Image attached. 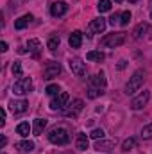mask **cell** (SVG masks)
I'll return each instance as SVG.
<instances>
[{
    "label": "cell",
    "mask_w": 152,
    "mask_h": 154,
    "mask_svg": "<svg viewBox=\"0 0 152 154\" xmlns=\"http://www.w3.org/2000/svg\"><path fill=\"white\" fill-rule=\"evenodd\" d=\"M47 138H48V142L54 143V145H66V143L70 142V133H68L66 127L56 125V127H52V129L48 131Z\"/></svg>",
    "instance_id": "1"
},
{
    "label": "cell",
    "mask_w": 152,
    "mask_h": 154,
    "mask_svg": "<svg viewBox=\"0 0 152 154\" xmlns=\"http://www.w3.org/2000/svg\"><path fill=\"white\" fill-rule=\"evenodd\" d=\"M143 82H145V70L138 68L132 75L129 77V82L125 84V93H127V95H134V93L143 86Z\"/></svg>",
    "instance_id": "2"
},
{
    "label": "cell",
    "mask_w": 152,
    "mask_h": 154,
    "mask_svg": "<svg viewBox=\"0 0 152 154\" xmlns=\"http://www.w3.org/2000/svg\"><path fill=\"white\" fill-rule=\"evenodd\" d=\"M123 41H125V32H111L100 39V45L106 48H116V47L123 45Z\"/></svg>",
    "instance_id": "3"
},
{
    "label": "cell",
    "mask_w": 152,
    "mask_h": 154,
    "mask_svg": "<svg viewBox=\"0 0 152 154\" xmlns=\"http://www.w3.org/2000/svg\"><path fill=\"white\" fill-rule=\"evenodd\" d=\"M32 88H34V82H32L31 77H22V79H18V81L13 84L14 95H27V93L32 91Z\"/></svg>",
    "instance_id": "4"
},
{
    "label": "cell",
    "mask_w": 152,
    "mask_h": 154,
    "mask_svg": "<svg viewBox=\"0 0 152 154\" xmlns=\"http://www.w3.org/2000/svg\"><path fill=\"white\" fill-rule=\"evenodd\" d=\"M68 104H70V95L66 91H61L59 95H56L50 100V109L52 111H65Z\"/></svg>",
    "instance_id": "5"
},
{
    "label": "cell",
    "mask_w": 152,
    "mask_h": 154,
    "mask_svg": "<svg viewBox=\"0 0 152 154\" xmlns=\"http://www.w3.org/2000/svg\"><path fill=\"white\" fill-rule=\"evenodd\" d=\"M106 25H108V22H106L102 16H99V18L91 20V22H90V27H88V32H86V36H88V38H91L95 32H97V34L104 32V31H106Z\"/></svg>",
    "instance_id": "6"
},
{
    "label": "cell",
    "mask_w": 152,
    "mask_h": 154,
    "mask_svg": "<svg viewBox=\"0 0 152 154\" xmlns=\"http://www.w3.org/2000/svg\"><path fill=\"white\" fill-rule=\"evenodd\" d=\"M149 99H150V91H149V90H143L140 95H136V97L131 100V109H134V111H140V109H143V108L147 106Z\"/></svg>",
    "instance_id": "7"
},
{
    "label": "cell",
    "mask_w": 152,
    "mask_h": 154,
    "mask_svg": "<svg viewBox=\"0 0 152 154\" xmlns=\"http://www.w3.org/2000/svg\"><path fill=\"white\" fill-rule=\"evenodd\" d=\"M59 74H61V65L57 61H48L43 68V79L45 81H50V79L57 77Z\"/></svg>",
    "instance_id": "8"
},
{
    "label": "cell",
    "mask_w": 152,
    "mask_h": 154,
    "mask_svg": "<svg viewBox=\"0 0 152 154\" xmlns=\"http://www.w3.org/2000/svg\"><path fill=\"white\" fill-rule=\"evenodd\" d=\"M9 109H11V113L13 115H22V113H25L27 109H29V102L25 100V99H13L11 102H9Z\"/></svg>",
    "instance_id": "9"
},
{
    "label": "cell",
    "mask_w": 152,
    "mask_h": 154,
    "mask_svg": "<svg viewBox=\"0 0 152 154\" xmlns=\"http://www.w3.org/2000/svg\"><path fill=\"white\" fill-rule=\"evenodd\" d=\"M68 65H70V70H72L77 77H84L86 75V63H84L82 59H79V57H72V59L68 61Z\"/></svg>",
    "instance_id": "10"
},
{
    "label": "cell",
    "mask_w": 152,
    "mask_h": 154,
    "mask_svg": "<svg viewBox=\"0 0 152 154\" xmlns=\"http://www.w3.org/2000/svg\"><path fill=\"white\" fill-rule=\"evenodd\" d=\"M82 108H84V102L81 100V99H74L68 106H66V109H65V115L66 116H72V118H75L81 111H82Z\"/></svg>",
    "instance_id": "11"
},
{
    "label": "cell",
    "mask_w": 152,
    "mask_h": 154,
    "mask_svg": "<svg viewBox=\"0 0 152 154\" xmlns=\"http://www.w3.org/2000/svg\"><path fill=\"white\" fill-rule=\"evenodd\" d=\"M66 13H68V4L63 2V0H57V2H54V4L50 5V14L56 16V18L65 16Z\"/></svg>",
    "instance_id": "12"
},
{
    "label": "cell",
    "mask_w": 152,
    "mask_h": 154,
    "mask_svg": "<svg viewBox=\"0 0 152 154\" xmlns=\"http://www.w3.org/2000/svg\"><path fill=\"white\" fill-rule=\"evenodd\" d=\"M114 145H116V140H104V138H100V140H95L93 149L99 151V152H109L111 149H114Z\"/></svg>",
    "instance_id": "13"
},
{
    "label": "cell",
    "mask_w": 152,
    "mask_h": 154,
    "mask_svg": "<svg viewBox=\"0 0 152 154\" xmlns=\"http://www.w3.org/2000/svg\"><path fill=\"white\" fill-rule=\"evenodd\" d=\"M106 75L100 72V74H95L93 77H90V88H99V90H106Z\"/></svg>",
    "instance_id": "14"
},
{
    "label": "cell",
    "mask_w": 152,
    "mask_h": 154,
    "mask_svg": "<svg viewBox=\"0 0 152 154\" xmlns=\"http://www.w3.org/2000/svg\"><path fill=\"white\" fill-rule=\"evenodd\" d=\"M147 32H150V25L141 22V23L132 31V38H134V39H141V38H145V36H147Z\"/></svg>",
    "instance_id": "15"
},
{
    "label": "cell",
    "mask_w": 152,
    "mask_h": 154,
    "mask_svg": "<svg viewBox=\"0 0 152 154\" xmlns=\"http://www.w3.org/2000/svg\"><path fill=\"white\" fill-rule=\"evenodd\" d=\"M31 22H32V14H31V13H29V14H23V16H20L18 20H14V29L22 31V29H25Z\"/></svg>",
    "instance_id": "16"
},
{
    "label": "cell",
    "mask_w": 152,
    "mask_h": 154,
    "mask_svg": "<svg viewBox=\"0 0 152 154\" xmlns=\"http://www.w3.org/2000/svg\"><path fill=\"white\" fill-rule=\"evenodd\" d=\"M68 43H70L72 48H79L82 45V32L81 31H74L70 34V38H68Z\"/></svg>",
    "instance_id": "17"
},
{
    "label": "cell",
    "mask_w": 152,
    "mask_h": 154,
    "mask_svg": "<svg viewBox=\"0 0 152 154\" xmlns=\"http://www.w3.org/2000/svg\"><path fill=\"white\" fill-rule=\"evenodd\" d=\"M88 145H90V142H88V136H86V133H79L75 138V147L79 151H86L88 149Z\"/></svg>",
    "instance_id": "18"
},
{
    "label": "cell",
    "mask_w": 152,
    "mask_h": 154,
    "mask_svg": "<svg viewBox=\"0 0 152 154\" xmlns=\"http://www.w3.org/2000/svg\"><path fill=\"white\" fill-rule=\"evenodd\" d=\"M27 48H29V52L32 54V56H39V52H41V41L36 38L29 39L27 41Z\"/></svg>",
    "instance_id": "19"
},
{
    "label": "cell",
    "mask_w": 152,
    "mask_h": 154,
    "mask_svg": "<svg viewBox=\"0 0 152 154\" xmlns=\"http://www.w3.org/2000/svg\"><path fill=\"white\" fill-rule=\"evenodd\" d=\"M31 131H32V125H31L29 122H20V124L16 125V133H18L20 136H23V138H27V136L31 134Z\"/></svg>",
    "instance_id": "20"
},
{
    "label": "cell",
    "mask_w": 152,
    "mask_h": 154,
    "mask_svg": "<svg viewBox=\"0 0 152 154\" xmlns=\"http://www.w3.org/2000/svg\"><path fill=\"white\" fill-rule=\"evenodd\" d=\"M47 127V120L45 118H34V124H32V133L39 136L41 133H43V129Z\"/></svg>",
    "instance_id": "21"
},
{
    "label": "cell",
    "mask_w": 152,
    "mask_h": 154,
    "mask_svg": "<svg viewBox=\"0 0 152 154\" xmlns=\"http://www.w3.org/2000/svg\"><path fill=\"white\" fill-rule=\"evenodd\" d=\"M86 59H88V61L100 63V61H104V59H106V56H104V52H100V50H90V52L86 54Z\"/></svg>",
    "instance_id": "22"
},
{
    "label": "cell",
    "mask_w": 152,
    "mask_h": 154,
    "mask_svg": "<svg viewBox=\"0 0 152 154\" xmlns=\"http://www.w3.org/2000/svg\"><path fill=\"white\" fill-rule=\"evenodd\" d=\"M59 43H61V38H59L57 34H50V36H48V41H47V47H48L50 52H56L57 47H59Z\"/></svg>",
    "instance_id": "23"
},
{
    "label": "cell",
    "mask_w": 152,
    "mask_h": 154,
    "mask_svg": "<svg viewBox=\"0 0 152 154\" xmlns=\"http://www.w3.org/2000/svg\"><path fill=\"white\" fill-rule=\"evenodd\" d=\"M16 149L23 151V152H31V151H34V142H31V140H22V142L16 143Z\"/></svg>",
    "instance_id": "24"
},
{
    "label": "cell",
    "mask_w": 152,
    "mask_h": 154,
    "mask_svg": "<svg viewBox=\"0 0 152 154\" xmlns=\"http://www.w3.org/2000/svg\"><path fill=\"white\" fill-rule=\"evenodd\" d=\"M97 9H99V13H108V11H111V0H99Z\"/></svg>",
    "instance_id": "25"
},
{
    "label": "cell",
    "mask_w": 152,
    "mask_h": 154,
    "mask_svg": "<svg viewBox=\"0 0 152 154\" xmlns=\"http://www.w3.org/2000/svg\"><path fill=\"white\" fill-rule=\"evenodd\" d=\"M131 18H132L131 11H123V13L120 14V25H122V27H127L129 22H131Z\"/></svg>",
    "instance_id": "26"
},
{
    "label": "cell",
    "mask_w": 152,
    "mask_h": 154,
    "mask_svg": "<svg viewBox=\"0 0 152 154\" xmlns=\"http://www.w3.org/2000/svg\"><path fill=\"white\" fill-rule=\"evenodd\" d=\"M45 93H47V95H50V97H56V95H59V93H61V90H59V86H57V84H48V86L45 88Z\"/></svg>",
    "instance_id": "27"
},
{
    "label": "cell",
    "mask_w": 152,
    "mask_h": 154,
    "mask_svg": "<svg viewBox=\"0 0 152 154\" xmlns=\"http://www.w3.org/2000/svg\"><path fill=\"white\" fill-rule=\"evenodd\" d=\"M136 143H138V142H136V138H127V140L122 143V151H125V152H127V151L134 149V147H136Z\"/></svg>",
    "instance_id": "28"
},
{
    "label": "cell",
    "mask_w": 152,
    "mask_h": 154,
    "mask_svg": "<svg viewBox=\"0 0 152 154\" xmlns=\"http://www.w3.org/2000/svg\"><path fill=\"white\" fill-rule=\"evenodd\" d=\"M13 74H14V77H18V79H22V77H23V72H22V63H20V61H14V63H13Z\"/></svg>",
    "instance_id": "29"
},
{
    "label": "cell",
    "mask_w": 152,
    "mask_h": 154,
    "mask_svg": "<svg viewBox=\"0 0 152 154\" xmlns=\"http://www.w3.org/2000/svg\"><path fill=\"white\" fill-rule=\"evenodd\" d=\"M141 138H143V140H150L152 138V124L145 125V127L141 129Z\"/></svg>",
    "instance_id": "30"
},
{
    "label": "cell",
    "mask_w": 152,
    "mask_h": 154,
    "mask_svg": "<svg viewBox=\"0 0 152 154\" xmlns=\"http://www.w3.org/2000/svg\"><path fill=\"white\" fill-rule=\"evenodd\" d=\"M104 93V90H99V88H88V97L90 99H97Z\"/></svg>",
    "instance_id": "31"
},
{
    "label": "cell",
    "mask_w": 152,
    "mask_h": 154,
    "mask_svg": "<svg viewBox=\"0 0 152 154\" xmlns=\"http://www.w3.org/2000/svg\"><path fill=\"white\" fill-rule=\"evenodd\" d=\"M90 138H93V140H100V138H104V131H102V129H93V131L90 133Z\"/></svg>",
    "instance_id": "32"
},
{
    "label": "cell",
    "mask_w": 152,
    "mask_h": 154,
    "mask_svg": "<svg viewBox=\"0 0 152 154\" xmlns=\"http://www.w3.org/2000/svg\"><path fill=\"white\" fill-rule=\"evenodd\" d=\"M120 14H122V13H114L113 16L109 18V23H111V25H116V23H120Z\"/></svg>",
    "instance_id": "33"
},
{
    "label": "cell",
    "mask_w": 152,
    "mask_h": 154,
    "mask_svg": "<svg viewBox=\"0 0 152 154\" xmlns=\"http://www.w3.org/2000/svg\"><path fill=\"white\" fill-rule=\"evenodd\" d=\"M0 125L2 127L5 125V109L4 108H0Z\"/></svg>",
    "instance_id": "34"
},
{
    "label": "cell",
    "mask_w": 152,
    "mask_h": 154,
    "mask_svg": "<svg viewBox=\"0 0 152 154\" xmlns=\"http://www.w3.org/2000/svg\"><path fill=\"white\" fill-rule=\"evenodd\" d=\"M125 65H127V61H125V59H122V61L118 63V70H123V68H125Z\"/></svg>",
    "instance_id": "35"
},
{
    "label": "cell",
    "mask_w": 152,
    "mask_h": 154,
    "mask_svg": "<svg viewBox=\"0 0 152 154\" xmlns=\"http://www.w3.org/2000/svg\"><path fill=\"white\" fill-rule=\"evenodd\" d=\"M0 50H2V52H7V43H5V41L0 43Z\"/></svg>",
    "instance_id": "36"
},
{
    "label": "cell",
    "mask_w": 152,
    "mask_h": 154,
    "mask_svg": "<svg viewBox=\"0 0 152 154\" xmlns=\"http://www.w3.org/2000/svg\"><path fill=\"white\" fill-rule=\"evenodd\" d=\"M5 143H7V138H5V136H2V142H0V147L4 149V147H5Z\"/></svg>",
    "instance_id": "37"
},
{
    "label": "cell",
    "mask_w": 152,
    "mask_h": 154,
    "mask_svg": "<svg viewBox=\"0 0 152 154\" xmlns=\"http://www.w3.org/2000/svg\"><path fill=\"white\" fill-rule=\"evenodd\" d=\"M129 2H131V4H136V2H138V0H129Z\"/></svg>",
    "instance_id": "38"
},
{
    "label": "cell",
    "mask_w": 152,
    "mask_h": 154,
    "mask_svg": "<svg viewBox=\"0 0 152 154\" xmlns=\"http://www.w3.org/2000/svg\"><path fill=\"white\" fill-rule=\"evenodd\" d=\"M114 2H116V4H120V2H123V0H114Z\"/></svg>",
    "instance_id": "39"
},
{
    "label": "cell",
    "mask_w": 152,
    "mask_h": 154,
    "mask_svg": "<svg viewBox=\"0 0 152 154\" xmlns=\"http://www.w3.org/2000/svg\"><path fill=\"white\" fill-rule=\"evenodd\" d=\"M150 20H152V11H150Z\"/></svg>",
    "instance_id": "40"
},
{
    "label": "cell",
    "mask_w": 152,
    "mask_h": 154,
    "mask_svg": "<svg viewBox=\"0 0 152 154\" xmlns=\"http://www.w3.org/2000/svg\"><path fill=\"white\" fill-rule=\"evenodd\" d=\"M65 154H70V152H65Z\"/></svg>",
    "instance_id": "41"
},
{
    "label": "cell",
    "mask_w": 152,
    "mask_h": 154,
    "mask_svg": "<svg viewBox=\"0 0 152 154\" xmlns=\"http://www.w3.org/2000/svg\"><path fill=\"white\" fill-rule=\"evenodd\" d=\"M2 154H5V152H2Z\"/></svg>",
    "instance_id": "42"
}]
</instances>
